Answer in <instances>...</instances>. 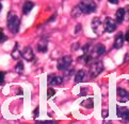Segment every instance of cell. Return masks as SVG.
I'll return each instance as SVG.
<instances>
[{"label": "cell", "instance_id": "6da1fadb", "mask_svg": "<svg viewBox=\"0 0 129 124\" xmlns=\"http://www.w3.org/2000/svg\"><path fill=\"white\" fill-rule=\"evenodd\" d=\"M105 52H106V47H105L104 45L97 44L96 46H94V47L92 48V50L90 51V53H86L85 54L87 64H90V62L94 61V59H96V58H98L99 56H101V55H103Z\"/></svg>", "mask_w": 129, "mask_h": 124}, {"label": "cell", "instance_id": "7a4b0ae2", "mask_svg": "<svg viewBox=\"0 0 129 124\" xmlns=\"http://www.w3.org/2000/svg\"><path fill=\"white\" fill-rule=\"evenodd\" d=\"M19 18L16 16V14L13 12H10L8 14V29L10 30L11 33L13 34H17L19 31Z\"/></svg>", "mask_w": 129, "mask_h": 124}, {"label": "cell", "instance_id": "3957f363", "mask_svg": "<svg viewBox=\"0 0 129 124\" xmlns=\"http://www.w3.org/2000/svg\"><path fill=\"white\" fill-rule=\"evenodd\" d=\"M80 11L82 12V14H91L94 13L96 11V3L94 2V0H81L78 4Z\"/></svg>", "mask_w": 129, "mask_h": 124}, {"label": "cell", "instance_id": "277c9868", "mask_svg": "<svg viewBox=\"0 0 129 124\" xmlns=\"http://www.w3.org/2000/svg\"><path fill=\"white\" fill-rule=\"evenodd\" d=\"M103 70H104V64L101 62H99V61H97V62H95V63H93L91 65V67H90V75L92 77H96L97 75H99L101 72H103Z\"/></svg>", "mask_w": 129, "mask_h": 124}, {"label": "cell", "instance_id": "5b68a950", "mask_svg": "<svg viewBox=\"0 0 129 124\" xmlns=\"http://www.w3.org/2000/svg\"><path fill=\"white\" fill-rule=\"evenodd\" d=\"M92 30L94 31V33L96 35H101L104 33V24L101 22V20L98 17H95L93 20H92Z\"/></svg>", "mask_w": 129, "mask_h": 124}, {"label": "cell", "instance_id": "8992f818", "mask_svg": "<svg viewBox=\"0 0 129 124\" xmlns=\"http://www.w3.org/2000/svg\"><path fill=\"white\" fill-rule=\"evenodd\" d=\"M72 64V57L70 56V55H66V56H63L59 59L58 62V69L60 71H64L66 70V69L70 68Z\"/></svg>", "mask_w": 129, "mask_h": 124}, {"label": "cell", "instance_id": "52a82bcc", "mask_svg": "<svg viewBox=\"0 0 129 124\" xmlns=\"http://www.w3.org/2000/svg\"><path fill=\"white\" fill-rule=\"evenodd\" d=\"M104 29L108 33H112V32L116 30V21L112 19L111 17H107L104 22Z\"/></svg>", "mask_w": 129, "mask_h": 124}, {"label": "cell", "instance_id": "ba28073f", "mask_svg": "<svg viewBox=\"0 0 129 124\" xmlns=\"http://www.w3.org/2000/svg\"><path fill=\"white\" fill-rule=\"evenodd\" d=\"M20 55L26 59V61H28V62L33 61V58H34L33 50H32V48L29 47V46H27V47H25L24 49H22V51L20 52Z\"/></svg>", "mask_w": 129, "mask_h": 124}, {"label": "cell", "instance_id": "9c48e42d", "mask_svg": "<svg viewBox=\"0 0 129 124\" xmlns=\"http://www.w3.org/2000/svg\"><path fill=\"white\" fill-rule=\"evenodd\" d=\"M116 113H117V117L121 118L122 121H125V122L129 121V110H128V108L118 106L116 108Z\"/></svg>", "mask_w": 129, "mask_h": 124}, {"label": "cell", "instance_id": "30bf717a", "mask_svg": "<svg viewBox=\"0 0 129 124\" xmlns=\"http://www.w3.org/2000/svg\"><path fill=\"white\" fill-rule=\"evenodd\" d=\"M63 83V79L61 76L54 75V74H50L48 76V84L50 86H60Z\"/></svg>", "mask_w": 129, "mask_h": 124}, {"label": "cell", "instance_id": "8fae6325", "mask_svg": "<svg viewBox=\"0 0 129 124\" xmlns=\"http://www.w3.org/2000/svg\"><path fill=\"white\" fill-rule=\"evenodd\" d=\"M117 96H118L119 102L125 103V102H127V101H129V92L127 90L123 89V88L117 89Z\"/></svg>", "mask_w": 129, "mask_h": 124}, {"label": "cell", "instance_id": "7c38bea8", "mask_svg": "<svg viewBox=\"0 0 129 124\" xmlns=\"http://www.w3.org/2000/svg\"><path fill=\"white\" fill-rule=\"evenodd\" d=\"M124 41H125V37H124L123 33H118V35L115 37L114 39V44H113V48L114 49H121L124 45Z\"/></svg>", "mask_w": 129, "mask_h": 124}, {"label": "cell", "instance_id": "4fadbf2b", "mask_svg": "<svg viewBox=\"0 0 129 124\" xmlns=\"http://www.w3.org/2000/svg\"><path fill=\"white\" fill-rule=\"evenodd\" d=\"M115 21H116V24H122V22L124 21V19H125V9H118V10L116 11V14H115Z\"/></svg>", "mask_w": 129, "mask_h": 124}, {"label": "cell", "instance_id": "5bb4252c", "mask_svg": "<svg viewBox=\"0 0 129 124\" xmlns=\"http://www.w3.org/2000/svg\"><path fill=\"white\" fill-rule=\"evenodd\" d=\"M48 49V41L47 40H40L38 43V51L41 53H45Z\"/></svg>", "mask_w": 129, "mask_h": 124}, {"label": "cell", "instance_id": "9a60e30c", "mask_svg": "<svg viewBox=\"0 0 129 124\" xmlns=\"http://www.w3.org/2000/svg\"><path fill=\"white\" fill-rule=\"evenodd\" d=\"M33 8H34V2L26 1L25 4H24V7H22V13L24 14H29L32 11V9Z\"/></svg>", "mask_w": 129, "mask_h": 124}, {"label": "cell", "instance_id": "2e32d148", "mask_svg": "<svg viewBox=\"0 0 129 124\" xmlns=\"http://www.w3.org/2000/svg\"><path fill=\"white\" fill-rule=\"evenodd\" d=\"M84 75H85V73H84L83 70L77 71L76 75H75V83H81L82 81L84 80Z\"/></svg>", "mask_w": 129, "mask_h": 124}, {"label": "cell", "instance_id": "e0dca14e", "mask_svg": "<svg viewBox=\"0 0 129 124\" xmlns=\"http://www.w3.org/2000/svg\"><path fill=\"white\" fill-rule=\"evenodd\" d=\"M20 52L21 51H19V50H18V44H16L15 45V48L13 49V51H12V57L14 58V59H19V57L21 56L20 55Z\"/></svg>", "mask_w": 129, "mask_h": 124}, {"label": "cell", "instance_id": "ac0fdd59", "mask_svg": "<svg viewBox=\"0 0 129 124\" xmlns=\"http://www.w3.org/2000/svg\"><path fill=\"white\" fill-rule=\"evenodd\" d=\"M24 69H25V66H24V63H22L21 61H19L16 66H15V71L18 73V74H21L22 72H24Z\"/></svg>", "mask_w": 129, "mask_h": 124}, {"label": "cell", "instance_id": "d6986e66", "mask_svg": "<svg viewBox=\"0 0 129 124\" xmlns=\"http://www.w3.org/2000/svg\"><path fill=\"white\" fill-rule=\"evenodd\" d=\"M81 14H82V12L80 11L79 7L77 6V7L74 8V10L72 11V17H73V18H77V17H79Z\"/></svg>", "mask_w": 129, "mask_h": 124}, {"label": "cell", "instance_id": "ffe728a7", "mask_svg": "<svg viewBox=\"0 0 129 124\" xmlns=\"http://www.w3.org/2000/svg\"><path fill=\"white\" fill-rule=\"evenodd\" d=\"M82 105L87 108H91V107H93V99H87L85 101H83L82 102Z\"/></svg>", "mask_w": 129, "mask_h": 124}, {"label": "cell", "instance_id": "44dd1931", "mask_svg": "<svg viewBox=\"0 0 129 124\" xmlns=\"http://www.w3.org/2000/svg\"><path fill=\"white\" fill-rule=\"evenodd\" d=\"M8 39V37H7V35L4 34V32H3V30L0 28V44H2V43H4Z\"/></svg>", "mask_w": 129, "mask_h": 124}, {"label": "cell", "instance_id": "7402d4cb", "mask_svg": "<svg viewBox=\"0 0 129 124\" xmlns=\"http://www.w3.org/2000/svg\"><path fill=\"white\" fill-rule=\"evenodd\" d=\"M54 93H56V91H54L53 88H48V90H47V98L50 99L52 95H54Z\"/></svg>", "mask_w": 129, "mask_h": 124}, {"label": "cell", "instance_id": "603a6c76", "mask_svg": "<svg viewBox=\"0 0 129 124\" xmlns=\"http://www.w3.org/2000/svg\"><path fill=\"white\" fill-rule=\"evenodd\" d=\"M4 77H6V73L0 72V85H2L4 83Z\"/></svg>", "mask_w": 129, "mask_h": 124}, {"label": "cell", "instance_id": "cb8c5ba5", "mask_svg": "<svg viewBox=\"0 0 129 124\" xmlns=\"http://www.w3.org/2000/svg\"><path fill=\"white\" fill-rule=\"evenodd\" d=\"M38 123H56V121H51V120H48V121H36Z\"/></svg>", "mask_w": 129, "mask_h": 124}, {"label": "cell", "instance_id": "d4e9b609", "mask_svg": "<svg viewBox=\"0 0 129 124\" xmlns=\"http://www.w3.org/2000/svg\"><path fill=\"white\" fill-rule=\"evenodd\" d=\"M80 30H81V26H80V25H77V27H76V32H75V33L78 34V33L80 32Z\"/></svg>", "mask_w": 129, "mask_h": 124}, {"label": "cell", "instance_id": "484cf974", "mask_svg": "<svg viewBox=\"0 0 129 124\" xmlns=\"http://www.w3.org/2000/svg\"><path fill=\"white\" fill-rule=\"evenodd\" d=\"M125 39H126V41H128V43H129V30L127 31V33L125 34Z\"/></svg>", "mask_w": 129, "mask_h": 124}, {"label": "cell", "instance_id": "4316f807", "mask_svg": "<svg viewBox=\"0 0 129 124\" xmlns=\"http://www.w3.org/2000/svg\"><path fill=\"white\" fill-rule=\"evenodd\" d=\"M108 1L110 3H112V4H117L118 3V0H108Z\"/></svg>", "mask_w": 129, "mask_h": 124}, {"label": "cell", "instance_id": "83f0119b", "mask_svg": "<svg viewBox=\"0 0 129 124\" xmlns=\"http://www.w3.org/2000/svg\"><path fill=\"white\" fill-rule=\"evenodd\" d=\"M86 88H83V89H81V93H80V95H84V94H86Z\"/></svg>", "mask_w": 129, "mask_h": 124}, {"label": "cell", "instance_id": "f1b7e54d", "mask_svg": "<svg viewBox=\"0 0 129 124\" xmlns=\"http://www.w3.org/2000/svg\"><path fill=\"white\" fill-rule=\"evenodd\" d=\"M1 9H2V6H1V3H0V12H1Z\"/></svg>", "mask_w": 129, "mask_h": 124}, {"label": "cell", "instance_id": "f546056e", "mask_svg": "<svg viewBox=\"0 0 129 124\" xmlns=\"http://www.w3.org/2000/svg\"><path fill=\"white\" fill-rule=\"evenodd\" d=\"M98 1H101V0H98Z\"/></svg>", "mask_w": 129, "mask_h": 124}]
</instances>
